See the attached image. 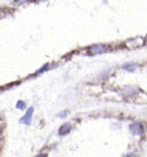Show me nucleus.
Returning <instances> with one entry per match:
<instances>
[{
    "label": "nucleus",
    "instance_id": "1a4fd4ad",
    "mask_svg": "<svg viewBox=\"0 0 147 157\" xmlns=\"http://www.w3.org/2000/svg\"><path fill=\"white\" fill-rule=\"evenodd\" d=\"M0 135H1V129H0Z\"/></svg>",
    "mask_w": 147,
    "mask_h": 157
},
{
    "label": "nucleus",
    "instance_id": "9d476101",
    "mask_svg": "<svg viewBox=\"0 0 147 157\" xmlns=\"http://www.w3.org/2000/svg\"><path fill=\"white\" fill-rule=\"evenodd\" d=\"M36 1H37V0H36Z\"/></svg>",
    "mask_w": 147,
    "mask_h": 157
},
{
    "label": "nucleus",
    "instance_id": "7ed1b4c3",
    "mask_svg": "<svg viewBox=\"0 0 147 157\" xmlns=\"http://www.w3.org/2000/svg\"><path fill=\"white\" fill-rule=\"evenodd\" d=\"M130 130H131V132L134 134V135H142V134L144 133L143 126L138 122H134V123H132V124H130Z\"/></svg>",
    "mask_w": 147,
    "mask_h": 157
},
{
    "label": "nucleus",
    "instance_id": "0eeeda50",
    "mask_svg": "<svg viewBox=\"0 0 147 157\" xmlns=\"http://www.w3.org/2000/svg\"><path fill=\"white\" fill-rule=\"evenodd\" d=\"M67 113H68V110L62 111V113H60L59 115H58V117H59V118H65V117H67Z\"/></svg>",
    "mask_w": 147,
    "mask_h": 157
},
{
    "label": "nucleus",
    "instance_id": "39448f33",
    "mask_svg": "<svg viewBox=\"0 0 147 157\" xmlns=\"http://www.w3.org/2000/svg\"><path fill=\"white\" fill-rule=\"evenodd\" d=\"M138 67V65H136V63H125V65H123L121 67L123 70H127V71H134L135 69Z\"/></svg>",
    "mask_w": 147,
    "mask_h": 157
},
{
    "label": "nucleus",
    "instance_id": "20e7f679",
    "mask_svg": "<svg viewBox=\"0 0 147 157\" xmlns=\"http://www.w3.org/2000/svg\"><path fill=\"white\" fill-rule=\"evenodd\" d=\"M71 129H72L71 123H63L59 128V134L60 135H67L70 131H71Z\"/></svg>",
    "mask_w": 147,
    "mask_h": 157
},
{
    "label": "nucleus",
    "instance_id": "f03ea898",
    "mask_svg": "<svg viewBox=\"0 0 147 157\" xmlns=\"http://www.w3.org/2000/svg\"><path fill=\"white\" fill-rule=\"evenodd\" d=\"M33 113H34V108L33 107H30L29 109L26 110L25 115H24L23 117L20 119V123H23V124H26V126L31 124L32 117H33Z\"/></svg>",
    "mask_w": 147,
    "mask_h": 157
},
{
    "label": "nucleus",
    "instance_id": "9b49d317",
    "mask_svg": "<svg viewBox=\"0 0 147 157\" xmlns=\"http://www.w3.org/2000/svg\"><path fill=\"white\" fill-rule=\"evenodd\" d=\"M146 39H147V38H146Z\"/></svg>",
    "mask_w": 147,
    "mask_h": 157
},
{
    "label": "nucleus",
    "instance_id": "423d86ee",
    "mask_svg": "<svg viewBox=\"0 0 147 157\" xmlns=\"http://www.w3.org/2000/svg\"><path fill=\"white\" fill-rule=\"evenodd\" d=\"M25 103L23 102V100H19L18 103H16V108H19V109H24L25 108Z\"/></svg>",
    "mask_w": 147,
    "mask_h": 157
},
{
    "label": "nucleus",
    "instance_id": "f257e3e1",
    "mask_svg": "<svg viewBox=\"0 0 147 157\" xmlns=\"http://www.w3.org/2000/svg\"><path fill=\"white\" fill-rule=\"evenodd\" d=\"M107 51V45L103 44H97V45H93L92 47L89 48V52L92 55H100L103 52Z\"/></svg>",
    "mask_w": 147,
    "mask_h": 157
},
{
    "label": "nucleus",
    "instance_id": "6e6552de",
    "mask_svg": "<svg viewBox=\"0 0 147 157\" xmlns=\"http://www.w3.org/2000/svg\"><path fill=\"white\" fill-rule=\"evenodd\" d=\"M47 67H48V65H45L44 67H43V68L39 69V70H38V73H40V72H44V71L47 69Z\"/></svg>",
    "mask_w": 147,
    "mask_h": 157
}]
</instances>
